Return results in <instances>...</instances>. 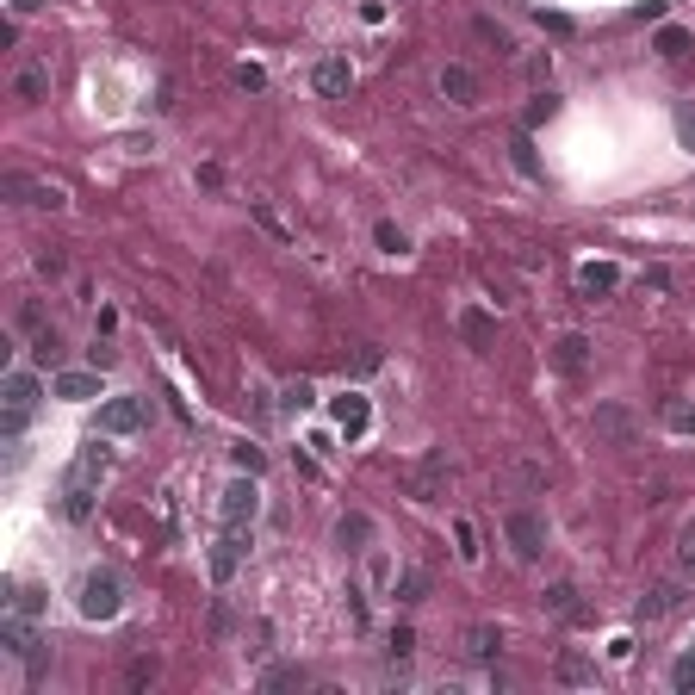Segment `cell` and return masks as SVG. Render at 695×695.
Listing matches in <instances>:
<instances>
[{
    "label": "cell",
    "mask_w": 695,
    "mask_h": 695,
    "mask_svg": "<svg viewBox=\"0 0 695 695\" xmlns=\"http://www.w3.org/2000/svg\"><path fill=\"white\" fill-rule=\"evenodd\" d=\"M112 453L100 447V441H87L81 453H75V466H69V479H62V516L69 522H87L94 516V484L106 479Z\"/></svg>",
    "instance_id": "cell-1"
},
{
    "label": "cell",
    "mask_w": 695,
    "mask_h": 695,
    "mask_svg": "<svg viewBox=\"0 0 695 695\" xmlns=\"http://www.w3.org/2000/svg\"><path fill=\"white\" fill-rule=\"evenodd\" d=\"M75 608L87 615V621H112L118 608H124V584H118V572H87L81 578V590H75Z\"/></svg>",
    "instance_id": "cell-2"
},
{
    "label": "cell",
    "mask_w": 695,
    "mask_h": 695,
    "mask_svg": "<svg viewBox=\"0 0 695 695\" xmlns=\"http://www.w3.org/2000/svg\"><path fill=\"white\" fill-rule=\"evenodd\" d=\"M32 416H38V379H32V373H13V379H6V416H0L6 441H19Z\"/></svg>",
    "instance_id": "cell-3"
},
{
    "label": "cell",
    "mask_w": 695,
    "mask_h": 695,
    "mask_svg": "<svg viewBox=\"0 0 695 695\" xmlns=\"http://www.w3.org/2000/svg\"><path fill=\"white\" fill-rule=\"evenodd\" d=\"M242 559H249V522H224V535H217V546H212V578L230 584Z\"/></svg>",
    "instance_id": "cell-4"
},
{
    "label": "cell",
    "mask_w": 695,
    "mask_h": 695,
    "mask_svg": "<svg viewBox=\"0 0 695 695\" xmlns=\"http://www.w3.org/2000/svg\"><path fill=\"white\" fill-rule=\"evenodd\" d=\"M503 535H509V546H516V559H522V565H535L540 553H546V528H540L535 509H509Z\"/></svg>",
    "instance_id": "cell-5"
},
{
    "label": "cell",
    "mask_w": 695,
    "mask_h": 695,
    "mask_svg": "<svg viewBox=\"0 0 695 695\" xmlns=\"http://www.w3.org/2000/svg\"><path fill=\"white\" fill-rule=\"evenodd\" d=\"M447 479H453V472H447V453H423L404 484H410L416 503H441V497H447Z\"/></svg>",
    "instance_id": "cell-6"
},
{
    "label": "cell",
    "mask_w": 695,
    "mask_h": 695,
    "mask_svg": "<svg viewBox=\"0 0 695 695\" xmlns=\"http://www.w3.org/2000/svg\"><path fill=\"white\" fill-rule=\"evenodd\" d=\"M150 423V404L143 398H106L100 404V434H137Z\"/></svg>",
    "instance_id": "cell-7"
},
{
    "label": "cell",
    "mask_w": 695,
    "mask_h": 695,
    "mask_svg": "<svg viewBox=\"0 0 695 695\" xmlns=\"http://www.w3.org/2000/svg\"><path fill=\"white\" fill-rule=\"evenodd\" d=\"M255 509H261L255 472H242L236 484H224V497H217V516H224V522H255Z\"/></svg>",
    "instance_id": "cell-8"
},
{
    "label": "cell",
    "mask_w": 695,
    "mask_h": 695,
    "mask_svg": "<svg viewBox=\"0 0 695 695\" xmlns=\"http://www.w3.org/2000/svg\"><path fill=\"white\" fill-rule=\"evenodd\" d=\"M311 81H317L323 100H348V87H354V69H348V56H323Z\"/></svg>",
    "instance_id": "cell-9"
},
{
    "label": "cell",
    "mask_w": 695,
    "mask_h": 695,
    "mask_svg": "<svg viewBox=\"0 0 695 695\" xmlns=\"http://www.w3.org/2000/svg\"><path fill=\"white\" fill-rule=\"evenodd\" d=\"M596 434L615 441V447H634V441H640V428H634V416H627L621 404H596Z\"/></svg>",
    "instance_id": "cell-10"
},
{
    "label": "cell",
    "mask_w": 695,
    "mask_h": 695,
    "mask_svg": "<svg viewBox=\"0 0 695 695\" xmlns=\"http://www.w3.org/2000/svg\"><path fill=\"white\" fill-rule=\"evenodd\" d=\"M6 193L19 199V206H62V187H50V180H32V174H6Z\"/></svg>",
    "instance_id": "cell-11"
},
{
    "label": "cell",
    "mask_w": 695,
    "mask_h": 695,
    "mask_svg": "<svg viewBox=\"0 0 695 695\" xmlns=\"http://www.w3.org/2000/svg\"><path fill=\"white\" fill-rule=\"evenodd\" d=\"M441 94H447L453 106H472V100H479V75L460 69V62H447V69H441Z\"/></svg>",
    "instance_id": "cell-12"
},
{
    "label": "cell",
    "mask_w": 695,
    "mask_h": 695,
    "mask_svg": "<svg viewBox=\"0 0 695 695\" xmlns=\"http://www.w3.org/2000/svg\"><path fill=\"white\" fill-rule=\"evenodd\" d=\"M367 423H373L367 398H354V391H348V398H335V428H342L348 441H354V434H367Z\"/></svg>",
    "instance_id": "cell-13"
},
{
    "label": "cell",
    "mask_w": 695,
    "mask_h": 695,
    "mask_svg": "<svg viewBox=\"0 0 695 695\" xmlns=\"http://www.w3.org/2000/svg\"><path fill=\"white\" fill-rule=\"evenodd\" d=\"M0 645H6V652H13V658H32V652H38V634H32V627H25V615H6V621H0Z\"/></svg>",
    "instance_id": "cell-14"
},
{
    "label": "cell",
    "mask_w": 695,
    "mask_h": 695,
    "mask_svg": "<svg viewBox=\"0 0 695 695\" xmlns=\"http://www.w3.org/2000/svg\"><path fill=\"white\" fill-rule=\"evenodd\" d=\"M305 683H311L305 664H268L261 671V695H286V690H305Z\"/></svg>",
    "instance_id": "cell-15"
},
{
    "label": "cell",
    "mask_w": 695,
    "mask_h": 695,
    "mask_svg": "<svg viewBox=\"0 0 695 695\" xmlns=\"http://www.w3.org/2000/svg\"><path fill=\"white\" fill-rule=\"evenodd\" d=\"M13 94H19L25 106H38V100L50 94V69H44V62H25V69H19V81H13Z\"/></svg>",
    "instance_id": "cell-16"
},
{
    "label": "cell",
    "mask_w": 695,
    "mask_h": 695,
    "mask_svg": "<svg viewBox=\"0 0 695 695\" xmlns=\"http://www.w3.org/2000/svg\"><path fill=\"white\" fill-rule=\"evenodd\" d=\"M553 361H559V373H584L590 367V342L584 335H559V342H553Z\"/></svg>",
    "instance_id": "cell-17"
},
{
    "label": "cell",
    "mask_w": 695,
    "mask_h": 695,
    "mask_svg": "<svg viewBox=\"0 0 695 695\" xmlns=\"http://www.w3.org/2000/svg\"><path fill=\"white\" fill-rule=\"evenodd\" d=\"M6 615L38 621V615H44V590H38V584H6Z\"/></svg>",
    "instance_id": "cell-18"
},
{
    "label": "cell",
    "mask_w": 695,
    "mask_h": 695,
    "mask_svg": "<svg viewBox=\"0 0 695 695\" xmlns=\"http://www.w3.org/2000/svg\"><path fill=\"white\" fill-rule=\"evenodd\" d=\"M683 602V584H658V590H645L640 596V621H658V615H671Z\"/></svg>",
    "instance_id": "cell-19"
},
{
    "label": "cell",
    "mask_w": 695,
    "mask_h": 695,
    "mask_svg": "<svg viewBox=\"0 0 695 695\" xmlns=\"http://www.w3.org/2000/svg\"><path fill=\"white\" fill-rule=\"evenodd\" d=\"M578 286H584L590 298H602V292H615V286H621V268H608V261H590V268H578Z\"/></svg>",
    "instance_id": "cell-20"
},
{
    "label": "cell",
    "mask_w": 695,
    "mask_h": 695,
    "mask_svg": "<svg viewBox=\"0 0 695 695\" xmlns=\"http://www.w3.org/2000/svg\"><path fill=\"white\" fill-rule=\"evenodd\" d=\"M497 652H503V634H497V627H466V658L497 664Z\"/></svg>",
    "instance_id": "cell-21"
},
{
    "label": "cell",
    "mask_w": 695,
    "mask_h": 695,
    "mask_svg": "<svg viewBox=\"0 0 695 695\" xmlns=\"http://www.w3.org/2000/svg\"><path fill=\"white\" fill-rule=\"evenodd\" d=\"M546 608H553L559 621H584V602H578V584H553V590H546Z\"/></svg>",
    "instance_id": "cell-22"
},
{
    "label": "cell",
    "mask_w": 695,
    "mask_h": 695,
    "mask_svg": "<svg viewBox=\"0 0 695 695\" xmlns=\"http://www.w3.org/2000/svg\"><path fill=\"white\" fill-rule=\"evenodd\" d=\"M56 398L87 404V398H100V379H94V373H56Z\"/></svg>",
    "instance_id": "cell-23"
},
{
    "label": "cell",
    "mask_w": 695,
    "mask_h": 695,
    "mask_svg": "<svg viewBox=\"0 0 695 695\" xmlns=\"http://www.w3.org/2000/svg\"><path fill=\"white\" fill-rule=\"evenodd\" d=\"M460 335H466L472 348H490V342H497V323L484 317V311H460Z\"/></svg>",
    "instance_id": "cell-24"
},
{
    "label": "cell",
    "mask_w": 695,
    "mask_h": 695,
    "mask_svg": "<svg viewBox=\"0 0 695 695\" xmlns=\"http://www.w3.org/2000/svg\"><path fill=\"white\" fill-rule=\"evenodd\" d=\"M335 540H342L348 553H361V546L373 540V522H367V516H342V522H335Z\"/></svg>",
    "instance_id": "cell-25"
},
{
    "label": "cell",
    "mask_w": 695,
    "mask_h": 695,
    "mask_svg": "<svg viewBox=\"0 0 695 695\" xmlns=\"http://www.w3.org/2000/svg\"><path fill=\"white\" fill-rule=\"evenodd\" d=\"M32 361H38V367H56V361H62V335H56V329H32Z\"/></svg>",
    "instance_id": "cell-26"
},
{
    "label": "cell",
    "mask_w": 695,
    "mask_h": 695,
    "mask_svg": "<svg viewBox=\"0 0 695 695\" xmlns=\"http://www.w3.org/2000/svg\"><path fill=\"white\" fill-rule=\"evenodd\" d=\"M472 32H479V44H490L497 56H509V50H516V38H509V32H503L497 19H472Z\"/></svg>",
    "instance_id": "cell-27"
},
{
    "label": "cell",
    "mask_w": 695,
    "mask_h": 695,
    "mask_svg": "<svg viewBox=\"0 0 695 695\" xmlns=\"http://www.w3.org/2000/svg\"><path fill=\"white\" fill-rule=\"evenodd\" d=\"M423 596H428V572L404 565V572H398V602H423Z\"/></svg>",
    "instance_id": "cell-28"
},
{
    "label": "cell",
    "mask_w": 695,
    "mask_h": 695,
    "mask_svg": "<svg viewBox=\"0 0 695 695\" xmlns=\"http://www.w3.org/2000/svg\"><path fill=\"white\" fill-rule=\"evenodd\" d=\"M671 690L695 695V652H677V658H671Z\"/></svg>",
    "instance_id": "cell-29"
},
{
    "label": "cell",
    "mask_w": 695,
    "mask_h": 695,
    "mask_svg": "<svg viewBox=\"0 0 695 695\" xmlns=\"http://www.w3.org/2000/svg\"><path fill=\"white\" fill-rule=\"evenodd\" d=\"M373 242L385 249V255H404V249H410V242H404V230H398L391 217H379V224H373Z\"/></svg>",
    "instance_id": "cell-30"
},
{
    "label": "cell",
    "mask_w": 695,
    "mask_h": 695,
    "mask_svg": "<svg viewBox=\"0 0 695 695\" xmlns=\"http://www.w3.org/2000/svg\"><path fill=\"white\" fill-rule=\"evenodd\" d=\"M559 677H565V683H590V677H596V664H590L584 652H565V658H559Z\"/></svg>",
    "instance_id": "cell-31"
},
{
    "label": "cell",
    "mask_w": 695,
    "mask_h": 695,
    "mask_svg": "<svg viewBox=\"0 0 695 695\" xmlns=\"http://www.w3.org/2000/svg\"><path fill=\"white\" fill-rule=\"evenodd\" d=\"M658 56H671V62L690 56V32H683V25H664V32H658Z\"/></svg>",
    "instance_id": "cell-32"
},
{
    "label": "cell",
    "mask_w": 695,
    "mask_h": 695,
    "mask_svg": "<svg viewBox=\"0 0 695 695\" xmlns=\"http://www.w3.org/2000/svg\"><path fill=\"white\" fill-rule=\"evenodd\" d=\"M664 423L677 428V434H695V410L690 404H664Z\"/></svg>",
    "instance_id": "cell-33"
},
{
    "label": "cell",
    "mask_w": 695,
    "mask_h": 695,
    "mask_svg": "<svg viewBox=\"0 0 695 695\" xmlns=\"http://www.w3.org/2000/svg\"><path fill=\"white\" fill-rule=\"evenodd\" d=\"M553 112H559V94H535V106H528V131H535V124H546Z\"/></svg>",
    "instance_id": "cell-34"
},
{
    "label": "cell",
    "mask_w": 695,
    "mask_h": 695,
    "mask_svg": "<svg viewBox=\"0 0 695 695\" xmlns=\"http://www.w3.org/2000/svg\"><path fill=\"white\" fill-rule=\"evenodd\" d=\"M453 540H460V559H479V528L472 522H453Z\"/></svg>",
    "instance_id": "cell-35"
},
{
    "label": "cell",
    "mask_w": 695,
    "mask_h": 695,
    "mask_svg": "<svg viewBox=\"0 0 695 695\" xmlns=\"http://www.w3.org/2000/svg\"><path fill=\"white\" fill-rule=\"evenodd\" d=\"M509 150H516V168H522V174H540V161H535V143H528V131H522V137H516Z\"/></svg>",
    "instance_id": "cell-36"
},
{
    "label": "cell",
    "mask_w": 695,
    "mask_h": 695,
    "mask_svg": "<svg viewBox=\"0 0 695 695\" xmlns=\"http://www.w3.org/2000/svg\"><path fill=\"white\" fill-rule=\"evenodd\" d=\"M87 361H94V373H106L112 361H118V348H112V342H100V335H94V348H87Z\"/></svg>",
    "instance_id": "cell-37"
},
{
    "label": "cell",
    "mask_w": 695,
    "mask_h": 695,
    "mask_svg": "<svg viewBox=\"0 0 695 695\" xmlns=\"http://www.w3.org/2000/svg\"><path fill=\"white\" fill-rule=\"evenodd\" d=\"M385 652H391V658H398V664H404V658H410V652H416V634H410V627H398V634H391V645H385Z\"/></svg>",
    "instance_id": "cell-38"
},
{
    "label": "cell",
    "mask_w": 695,
    "mask_h": 695,
    "mask_svg": "<svg viewBox=\"0 0 695 695\" xmlns=\"http://www.w3.org/2000/svg\"><path fill=\"white\" fill-rule=\"evenodd\" d=\"M311 398H317V391H311L305 379H298V385H286V410H311Z\"/></svg>",
    "instance_id": "cell-39"
},
{
    "label": "cell",
    "mask_w": 695,
    "mask_h": 695,
    "mask_svg": "<svg viewBox=\"0 0 695 695\" xmlns=\"http://www.w3.org/2000/svg\"><path fill=\"white\" fill-rule=\"evenodd\" d=\"M236 466H242V472H261V466H268V453H261V447H249V441H242V447H236Z\"/></svg>",
    "instance_id": "cell-40"
},
{
    "label": "cell",
    "mask_w": 695,
    "mask_h": 695,
    "mask_svg": "<svg viewBox=\"0 0 695 695\" xmlns=\"http://www.w3.org/2000/svg\"><path fill=\"white\" fill-rule=\"evenodd\" d=\"M677 137H683V150H695V106H677Z\"/></svg>",
    "instance_id": "cell-41"
},
{
    "label": "cell",
    "mask_w": 695,
    "mask_h": 695,
    "mask_svg": "<svg viewBox=\"0 0 695 695\" xmlns=\"http://www.w3.org/2000/svg\"><path fill=\"white\" fill-rule=\"evenodd\" d=\"M677 559H683V572H695V522L677 535Z\"/></svg>",
    "instance_id": "cell-42"
},
{
    "label": "cell",
    "mask_w": 695,
    "mask_h": 695,
    "mask_svg": "<svg viewBox=\"0 0 695 695\" xmlns=\"http://www.w3.org/2000/svg\"><path fill=\"white\" fill-rule=\"evenodd\" d=\"M236 81H242V87H249V94H255V87H268V75H261V69H249V62H242V69H236Z\"/></svg>",
    "instance_id": "cell-43"
},
{
    "label": "cell",
    "mask_w": 695,
    "mask_h": 695,
    "mask_svg": "<svg viewBox=\"0 0 695 695\" xmlns=\"http://www.w3.org/2000/svg\"><path fill=\"white\" fill-rule=\"evenodd\" d=\"M32 6H38V0H13V13H32Z\"/></svg>",
    "instance_id": "cell-44"
}]
</instances>
